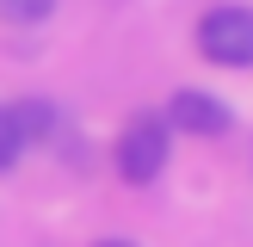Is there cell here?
I'll return each instance as SVG.
<instances>
[{
    "instance_id": "277c9868",
    "label": "cell",
    "mask_w": 253,
    "mask_h": 247,
    "mask_svg": "<svg viewBox=\"0 0 253 247\" xmlns=\"http://www.w3.org/2000/svg\"><path fill=\"white\" fill-rule=\"evenodd\" d=\"M56 12V0H0V19L6 25H43Z\"/></svg>"
},
{
    "instance_id": "7a4b0ae2",
    "label": "cell",
    "mask_w": 253,
    "mask_h": 247,
    "mask_svg": "<svg viewBox=\"0 0 253 247\" xmlns=\"http://www.w3.org/2000/svg\"><path fill=\"white\" fill-rule=\"evenodd\" d=\"M167 124L161 118H130L124 124V136H118V173L130 185H148L155 173H167Z\"/></svg>"
},
{
    "instance_id": "6da1fadb",
    "label": "cell",
    "mask_w": 253,
    "mask_h": 247,
    "mask_svg": "<svg viewBox=\"0 0 253 247\" xmlns=\"http://www.w3.org/2000/svg\"><path fill=\"white\" fill-rule=\"evenodd\" d=\"M198 49L222 68H253V6H210L198 19Z\"/></svg>"
},
{
    "instance_id": "3957f363",
    "label": "cell",
    "mask_w": 253,
    "mask_h": 247,
    "mask_svg": "<svg viewBox=\"0 0 253 247\" xmlns=\"http://www.w3.org/2000/svg\"><path fill=\"white\" fill-rule=\"evenodd\" d=\"M167 124H179V130H192V136H222L229 130V105L210 99V93H173Z\"/></svg>"
},
{
    "instance_id": "5b68a950",
    "label": "cell",
    "mask_w": 253,
    "mask_h": 247,
    "mask_svg": "<svg viewBox=\"0 0 253 247\" xmlns=\"http://www.w3.org/2000/svg\"><path fill=\"white\" fill-rule=\"evenodd\" d=\"M19 148H25V136H19V124H12V105H0V167H12Z\"/></svg>"
},
{
    "instance_id": "8992f818",
    "label": "cell",
    "mask_w": 253,
    "mask_h": 247,
    "mask_svg": "<svg viewBox=\"0 0 253 247\" xmlns=\"http://www.w3.org/2000/svg\"><path fill=\"white\" fill-rule=\"evenodd\" d=\"M99 247H136V241H99Z\"/></svg>"
}]
</instances>
